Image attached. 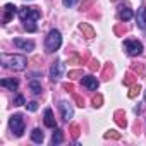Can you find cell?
I'll use <instances>...</instances> for the list:
<instances>
[{"label":"cell","mask_w":146,"mask_h":146,"mask_svg":"<svg viewBox=\"0 0 146 146\" xmlns=\"http://www.w3.org/2000/svg\"><path fill=\"white\" fill-rule=\"evenodd\" d=\"M2 64H4V67H7L11 70H24L28 60L24 55L12 53V55H2Z\"/></svg>","instance_id":"cell-1"},{"label":"cell","mask_w":146,"mask_h":146,"mask_svg":"<svg viewBox=\"0 0 146 146\" xmlns=\"http://www.w3.org/2000/svg\"><path fill=\"white\" fill-rule=\"evenodd\" d=\"M60 45H62V35H60V31L58 29H52L46 35V38H45V50L48 53H53V52H57L60 48Z\"/></svg>","instance_id":"cell-2"},{"label":"cell","mask_w":146,"mask_h":146,"mask_svg":"<svg viewBox=\"0 0 146 146\" xmlns=\"http://www.w3.org/2000/svg\"><path fill=\"white\" fill-rule=\"evenodd\" d=\"M9 127H11V131H12L14 136L21 137V136L24 134V117H23L21 113L12 115L11 120H9Z\"/></svg>","instance_id":"cell-3"},{"label":"cell","mask_w":146,"mask_h":146,"mask_svg":"<svg viewBox=\"0 0 146 146\" xmlns=\"http://www.w3.org/2000/svg\"><path fill=\"white\" fill-rule=\"evenodd\" d=\"M19 17H21L23 23H24V21H29V19L38 21V19L41 17V12H40L36 7H23V9H19Z\"/></svg>","instance_id":"cell-4"},{"label":"cell","mask_w":146,"mask_h":146,"mask_svg":"<svg viewBox=\"0 0 146 146\" xmlns=\"http://www.w3.org/2000/svg\"><path fill=\"white\" fill-rule=\"evenodd\" d=\"M125 50H127V53L129 55H139L141 52H143V43L141 41H137V40H127L125 43Z\"/></svg>","instance_id":"cell-5"},{"label":"cell","mask_w":146,"mask_h":146,"mask_svg":"<svg viewBox=\"0 0 146 146\" xmlns=\"http://www.w3.org/2000/svg\"><path fill=\"white\" fill-rule=\"evenodd\" d=\"M62 74H64V64L60 60L53 62L52 67H50V79L52 81H58L62 78Z\"/></svg>","instance_id":"cell-6"},{"label":"cell","mask_w":146,"mask_h":146,"mask_svg":"<svg viewBox=\"0 0 146 146\" xmlns=\"http://www.w3.org/2000/svg\"><path fill=\"white\" fill-rule=\"evenodd\" d=\"M58 108H60V113H62V119H64L65 122H69V120L72 119V115H74V108H72V105H70L69 102H60V105H58Z\"/></svg>","instance_id":"cell-7"},{"label":"cell","mask_w":146,"mask_h":146,"mask_svg":"<svg viewBox=\"0 0 146 146\" xmlns=\"http://www.w3.org/2000/svg\"><path fill=\"white\" fill-rule=\"evenodd\" d=\"M14 45H16L19 50H24V52H33V50H35V41H33V40L16 38V40H14Z\"/></svg>","instance_id":"cell-8"},{"label":"cell","mask_w":146,"mask_h":146,"mask_svg":"<svg viewBox=\"0 0 146 146\" xmlns=\"http://www.w3.org/2000/svg\"><path fill=\"white\" fill-rule=\"evenodd\" d=\"M81 83H83V86L84 88H88L90 91H96L98 90V79L96 78H93V76H86V78H83L81 79Z\"/></svg>","instance_id":"cell-9"},{"label":"cell","mask_w":146,"mask_h":146,"mask_svg":"<svg viewBox=\"0 0 146 146\" xmlns=\"http://www.w3.org/2000/svg\"><path fill=\"white\" fill-rule=\"evenodd\" d=\"M136 23H137V28L146 29V7H139L137 9V12H136Z\"/></svg>","instance_id":"cell-10"},{"label":"cell","mask_w":146,"mask_h":146,"mask_svg":"<svg viewBox=\"0 0 146 146\" xmlns=\"http://www.w3.org/2000/svg\"><path fill=\"white\" fill-rule=\"evenodd\" d=\"M16 14H17V7L12 5V4H7V5L4 7V23H9Z\"/></svg>","instance_id":"cell-11"},{"label":"cell","mask_w":146,"mask_h":146,"mask_svg":"<svg viewBox=\"0 0 146 146\" xmlns=\"http://www.w3.org/2000/svg\"><path fill=\"white\" fill-rule=\"evenodd\" d=\"M45 125L50 127V129H57V122H55V117H53L52 108H46L45 110Z\"/></svg>","instance_id":"cell-12"},{"label":"cell","mask_w":146,"mask_h":146,"mask_svg":"<svg viewBox=\"0 0 146 146\" xmlns=\"http://www.w3.org/2000/svg\"><path fill=\"white\" fill-rule=\"evenodd\" d=\"M2 84L4 88H7V90H11V91H16L17 88H19V81L17 79H14V78H7V79H2Z\"/></svg>","instance_id":"cell-13"},{"label":"cell","mask_w":146,"mask_h":146,"mask_svg":"<svg viewBox=\"0 0 146 146\" xmlns=\"http://www.w3.org/2000/svg\"><path fill=\"white\" fill-rule=\"evenodd\" d=\"M31 139H33L35 143H43L45 134H43L40 129H33V131H31Z\"/></svg>","instance_id":"cell-14"},{"label":"cell","mask_w":146,"mask_h":146,"mask_svg":"<svg viewBox=\"0 0 146 146\" xmlns=\"http://www.w3.org/2000/svg\"><path fill=\"white\" fill-rule=\"evenodd\" d=\"M29 90L33 95H41V84L38 81H29Z\"/></svg>","instance_id":"cell-15"},{"label":"cell","mask_w":146,"mask_h":146,"mask_svg":"<svg viewBox=\"0 0 146 146\" xmlns=\"http://www.w3.org/2000/svg\"><path fill=\"white\" fill-rule=\"evenodd\" d=\"M119 16H120V19H122V21H129V19L132 17V11H131V9H127V7H122Z\"/></svg>","instance_id":"cell-16"},{"label":"cell","mask_w":146,"mask_h":146,"mask_svg":"<svg viewBox=\"0 0 146 146\" xmlns=\"http://www.w3.org/2000/svg\"><path fill=\"white\" fill-rule=\"evenodd\" d=\"M62 141H64V136H62V131H58V129H57V131L53 132V136H52V143H53V144H60Z\"/></svg>","instance_id":"cell-17"},{"label":"cell","mask_w":146,"mask_h":146,"mask_svg":"<svg viewBox=\"0 0 146 146\" xmlns=\"http://www.w3.org/2000/svg\"><path fill=\"white\" fill-rule=\"evenodd\" d=\"M24 29L29 31V33H35V31H36V24H35V21H33V19L24 21Z\"/></svg>","instance_id":"cell-18"},{"label":"cell","mask_w":146,"mask_h":146,"mask_svg":"<svg viewBox=\"0 0 146 146\" xmlns=\"http://www.w3.org/2000/svg\"><path fill=\"white\" fill-rule=\"evenodd\" d=\"M26 107H28L29 112H36V110H38V103H36V102H29Z\"/></svg>","instance_id":"cell-19"},{"label":"cell","mask_w":146,"mask_h":146,"mask_svg":"<svg viewBox=\"0 0 146 146\" xmlns=\"http://www.w3.org/2000/svg\"><path fill=\"white\" fill-rule=\"evenodd\" d=\"M62 2H64L65 7H74V5L79 2V0H62Z\"/></svg>","instance_id":"cell-20"},{"label":"cell","mask_w":146,"mask_h":146,"mask_svg":"<svg viewBox=\"0 0 146 146\" xmlns=\"http://www.w3.org/2000/svg\"><path fill=\"white\" fill-rule=\"evenodd\" d=\"M14 105H17V107H19V105H24V98H23L21 95H17L16 100H14Z\"/></svg>","instance_id":"cell-21"},{"label":"cell","mask_w":146,"mask_h":146,"mask_svg":"<svg viewBox=\"0 0 146 146\" xmlns=\"http://www.w3.org/2000/svg\"><path fill=\"white\" fill-rule=\"evenodd\" d=\"M144 102H146V91H144Z\"/></svg>","instance_id":"cell-22"}]
</instances>
